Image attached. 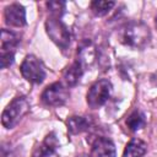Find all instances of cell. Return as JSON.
Listing matches in <instances>:
<instances>
[{"mask_svg":"<svg viewBox=\"0 0 157 157\" xmlns=\"http://www.w3.org/2000/svg\"><path fill=\"white\" fill-rule=\"evenodd\" d=\"M147 151V145L140 139H131L123 153V157H144Z\"/></svg>","mask_w":157,"mask_h":157,"instance_id":"7c38bea8","label":"cell"},{"mask_svg":"<svg viewBox=\"0 0 157 157\" xmlns=\"http://www.w3.org/2000/svg\"><path fill=\"white\" fill-rule=\"evenodd\" d=\"M76 157H91V155L88 156V155H85V153H82V155H78V156H76Z\"/></svg>","mask_w":157,"mask_h":157,"instance_id":"d6986e66","label":"cell"},{"mask_svg":"<svg viewBox=\"0 0 157 157\" xmlns=\"http://www.w3.org/2000/svg\"><path fill=\"white\" fill-rule=\"evenodd\" d=\"M42 102L49 107L63 105L69 98V91L61 82H54L45 87L42 93Z\"/></svg>","mask_w":157,"mask_h":157,"instance_id":"8992f818","label":"cell"},{"mask_svg":"<svg viewBox=\"0 0 157 157\" xmlns=\"http://www.w3.org/2000/svg\"><path fill=\"white\" fill-rule=\"evenodd\" d=\"M118 38L126 47L132 49H144L151 40V32L145 23L131 21L119 28Z\"/></svg>","mask_w":157,"mask_h":157,"instance_id":"6da1fadb","label":"cell"},{"mask_svg":"<svg viewBox=\"0 0 157 157\" xmlns=\"http://www.w3.org/2000/svg\"><path fill=\"white\" fill-rule=\"evenodd\" d=\"M4 17L5 22L11 27H22L26 25V11L25 7L18 2H13L6 6Z\"/></svg>","mask_w":157,"mask_h":157,"instance_id":"52a82bcc","label":"cell"},{"mask_svg":"<svg viewBox=\"0 0 157 157\" xmlns=\"http://www.w3.org/2000/svg\"><path fill=\"white\" fill-rule=\"evenodd\" d=\"M82 71H83L82 64L78 60L74 61L72 64H70L69 66H66V69L63 71L64 82L67 86H75L80 81V78L82 76Z\"/></svg>","mask_w":157,"mask_h":157,"instance_id":"30bf717a","label":"cell"},{"mask_svg":"<svg viewBox=\"0 0 157 157\" xmlns=\"http://www.w3.org/2000/svg\"><path fill=\"white\" fill-rule=\"evenodd\" d=\"M45 29L50 39L61 49L65 50L67 49L70 44V32L67 27L55 17H49L45 21Z\"/></svg>","mask_w":157,"mask_h":157,"instance_id":"3957f363","label":"cell"},{"mask_svg":"<svg viewBox=\"0 0 157 157\" xmlns=\"http://www.w3.org/2000/svg\"><path fill=\"white\" fill-rule=\"evenodd\" d=\"M47 7L50 12V17L60 18V16L64 13V10H65V2L64 1H48Z\"/></svg>","mask_w":157,"mask_h":157,"instance_id":"e0dca14e","label":"cell"},{"mask_svg":"<svg viewBox=\"0 0 157 157\" xmlns=\"http://www.w3.org/2000/svg\"><path fill=\"white\" fill-rule=\"evenodd\" d=\"M29 109V103L26 97H15L4 109L1 115V124L6 129H12L17 123L27 114Z\"/></svg>","mask_w":157,"mask_h":157,"instance_id":"7a4b0ae2","label":"cell"},{"mask_svg":"<svg viewBox=\"0 0 157 157\" xmlns=\"http://www.w3.org/2000/svg\"><path fill=\"white\" fill-rule=\"evenodd\" d=\"M110 92H112V83L109 80L102 78L96 81L87 92L86 96L87 104L93 109L102 107L108 101Z\"/></svg>","mask_w":157,"mask_h":157,"instance_id":"277c9868","label":"cell"},{"mask_svg":"<svg viewBox=\"0 0 157 157\" xmlns=\"http://www.w3.org/2000/svg\"><path fill=\"white\" fill-rule=\"evenodd\" d=\"M56 146L58 142L54 134H49L43 144L34 150L32 157H59V155L56 153Z\"/></svg>","mask_w":157,"mask_h":157,"instance_id":"9c48e42d","label":"cell"},{"mask_svg":"<svg viewBox=\"0 0 157 157\" xmlns=\"http://www.w3.org/2000/svg\"><path fill=\"white\" fill-rule=\"evenodd\" d=\"M91 157H115V146L107 137H97L91 148Z\"/></svg>","mask_w":157,"mask_h":157,"instance_id":"ba28073f","label":"cell"},{"mask_svg":"<svg viewBox=\"0 0 157 157\" xmlns=\"http://www.w3.org/2000/svg\"><path fill=\"white\" fill-rule=\"evenodd\" d=\"M115 5L114 1H101V0H96L91 2V10L96 16H104L105 13H108L112 7Z\"/></svg>","mask_w":157,"mask_h":157,"instance_id":"2e32d148","label":"cell"},{"mask_svg":"<svg viewBox=\"0 0 157 157\" xmlns=\"http://www.w3.org/2000/svg\"><path fill=\"white\" fill-rule=\"evenodd\" d=\"M22 76L31 83H42L45 78V70L42 61L34 55H27L20 67Z\"/></svg>","mask_w":157,"mask_h":157,"instance_id":"5b68a950","label":"cell"},{"mask_svg":"<svg viewBox=\"0 0 157 157\" xmlns=\"http://www.w3.org/2000/svg\"><path fill=\"white\" fill-rule=\"evenodd\" d=\"M78 53H80V59H77L82 66L85 65H91L94 60V56H96V52H94V47L93 44L88 40V42H85L81 44L80 49H78Z\"/></svg>","mask_w":157,"mask_h":157,"instance_id":"5bb4252c","label":"cell"},{"mask_svg":"<svg viewBox=\"0 0 157 157\" xmlns=\"http://www.w3.org/2000/svg\"><path fill=\"white\" fill-rule=\"evenodd\" d=\"M20 40L17 33L9 29H1V52H15Z\"/></svg>","mask_w":157,"mask_h":157,"instance_id":"4fadbf2b","label":"cell"},{"mask_svg":"<svg viewBox=\"0 0 157 157\" xmlns=\"http://www.w3.org/2000/svg\"><path fill=\"white\" fill-rule=\"evenodd\" d=\"M155 23H156V28H157V16H156V21H155Z\"/></svg>","mask_w":157,"mask_h":157,"instance_id":"ffe728a7","label":"cell"},{"mask_svg":"<svg viewBox=\"0 0 157 157\" xmlns=\"http://www.w3.org/2000/svg\"><path fill=\"white\" fill-rule=\"evenodd\" d=\"M146 124V120H145V115L140 112V110H135L132 112L128 119H126V125L128 128L131 130V131H137L140 129H142Z\"/></svg>","mask_w":157,"mask_h":157,"instance_id":"9a60e30c","label":"cell"},{"mask_svg":"<svg viewBox=\"0 0 157 157\" xmlns=\"http://www.w3.org/2000/svg\"><path fill=\"white\" fill-rule=\"evenodd\" d=\"M66 125L71 134H80L90 129V126L92 125V120L87 117L72 115L66 120Z\"/></svg>","mask_w":157,"mask_h":157,"instance_id":"8fae6325","label":"cell"},{"mask_svg":"<svg viewBox=\"0 0 157 157\" xmlns=\"http://www.w3.org/2000/svg\"><path fill=\"white\" fill-rule=\"evenodd\" d=\"M1 67L6 69L9 67L15 59V52H1Z\"/></svg>","mask_w":157,"mask_h":157,"instance_id":"ac0fdd59","label":"cell"}]
</instances>
